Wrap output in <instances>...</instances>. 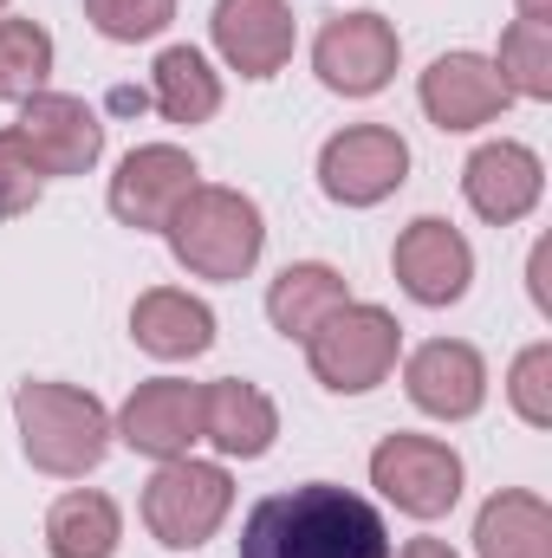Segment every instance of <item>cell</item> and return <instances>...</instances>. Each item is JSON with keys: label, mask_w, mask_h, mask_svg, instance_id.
I'll return each mask as SVG.
<instances>
[{"label": "cell", "mask_w": 552, "mask_h": 558, "mask_svg": "<svg viewBox=\"0 0 552 558\" xmlns=\"http://www.w3.org/2000/svg\"><path fill=\"white\" fill-rule=\"evenodd\" d=\"M416 98H422V111H429L435 131H481V124H494L514 105V92L501 85L494 59H481V52H442L422 72Z\"/></svg>", "instance_id": "13"}, {"label": "cell", "mask_w": 552, "mask_h": 558, "mask_svg": "<svg viewBox=\"0 0 552 558\" xmlns=\"http://www.w3.org/2000/svg\"><path fill=\"white\" fill-rule=\"evenodd\" d=\"M52 72V33L39 20H0V105H26L46 92Z\"/></svg>", "instance_id": "23"}, {"label": "cell", "mask_w": 552, "mask_h": 558, "mask_svg": "<svg viewBox=\"0 0 552 558\" xmlns=\"http://www.w3.org/2000/svg\"><path fill=\"white\" fill-rule=\"evenodd\" d=\"M39 189H46V175H39L33 149L20 143L13 124H7V131H0V221L33 215V208H39Z\"/></svg>", "instance_id": "27"}, {"label": "cell", "mask_w": 552, "mask_h": 558, "mask_svg": "<svg viewBox=\"0 0 552 558\" xmlns=\"http://www.w3.org/2000/svg\"><path fill=\"white\" fill-rule=\"evenodd\" d=\"M397 52H404V39L384 13H338L312 39V72L338 98H377L397 72Z\"/></svg>", "instance_id": "8"}, {"label": "cell", "mask_w": 552, "mask_h": 558, "mask_svg": "<svg viewBox=\"0 0 552 558\" xmlns=\"http://www.w3.org/2000/svg\"><path fill=\"white\" fill-rule=\"evenodd\" d=\"M391 274L416 305H455L468 292V279H475V247H468V234L455 221L416 215L397 234V247H391Z\"/></svg>", "instance_id": "10"}, {"label": "cell", "mask_w": 552, "mask_h": 558, "mask_svg": "<svg viewBox=\"0 0 552 558\" xmlns=\"http://www.w3.org/2000/svg\"><path fill=\"white\" fill-rule=\"evenodd\" d=\"M397 558H455V546H448V539H410Z\"/></svg>", "instance_id": "28"}, {"label": "cell", "mask_w": 552, "mask_h": 558, "mask_svg": "<svg viewBox=\"0 0 552 558\" xmlns=\"http://www.w3.org/2000/svg\"><path fill=\"white\" fill-rule=\"evenodd\" d=\"M124 539V513L98 487H72L46 513V553L52 558H111Z\"/></svg>", "instance_id": "21"}, {"label": "cell", "mask_w": 552, "mask_h": 558, "mask_svg": "<svg viewBox=\"0 0 552 558\" xmlns=\"http://www.w3.org/2000/svg\"><path fill=\"white\" fill-rule=\"evenodd\" d=\"M338 305H351V292H345V274L338 267H325V260H292L286 274L267 286V318H274L279 338H312Z\"/></svg>", "instance_id": "19"}, {"label": "cell", "mask_w": 552, "mask_h": 558, "mask_svg": "<svg viewBox=\"0 0 552 558\" xmlns=\"http://www.w3.org/2000/svg\"><path fill=\"white\" fill-rule=\"evenodd\" d=\"M552 13V0H520V20H547Z\"/></svg>", "instance_id": "29"}, {"label": "cell", "mask_w": 552, "mask_h": 558, "mask_svg": "<svg viewBox=\"0 0 552 558\" xmlns=\"http://www.w3.org/2000/svg\"><path fill=\"white\" fill-rule=\"evenodd\" d=\"M131 338L149 357L182 364V357H202L215 344V312L195 292H182V286H149L131 305Z\"/></svg>", "instance_id": "17"}, {"label": "cell", "mask_w": 552, "mask_h": 558, "mask_svg": "<svg viewBox=\"0 0 552 558\" xmlns=\"http://www.w3.org/2000/svg\"><path fill=\"white\" fill-rule=\"evenodd\" d=\"M228 507H235L228 468L189 461V454H182V461H163V468L149 474V487H143V526H149L156 546H169V553L208 546L215 526L228 520Z\"/></svg>", "instance_id": "5"}, {"label": "cell", "mask_w": 552, "mask_h": 558, "mask_svg": "<svg viewBox=\"0 0 552 558\" xmlns=\"http://www.w3.org/2000/svg\"><path fill=\"white\" fill-rule=\"evenodd\" d=\"M149 105L169 124H208L221 111V72L195 46H163L149 65Z\"/></svg>", "instance_id": "22"}, {"label": "cell", "mask_w": 552, "mask_h": 558, "mask_svg": "<svg viewBox=\"0 0 552 558\" xmlns=\"http://www.w3.org/2000/svg\"><path fill=\"white\" fill-rule=\"evenodd\" d=\"M13 422H20V448L39 474L79 481L111 454V410L79 384L26 377L13 390Z\"/></svg>", "instance_id": "2"}, {"label": "cell", "mask_w": 552, "mask_h": 558, "mask_svg": "<svg viewBox=\"0 0 552 558\" xmlns=\"http://www.w3.org/2000/svg\"><path fill=\"white\" fill-rule=\"evenodd\" d=\"M215 52L241 78H274L292 59V7L286 0H215Z\"/></svg>", "instance_id": "16"}, {"label": "cell", "mask_w": 552, "mask_h": 558, "mask_svg": "<svg viewBox=\"0 0 552 558\" xmlns=\"http://www.w3.org/2000/svg\"><path fill=\"white\" fill-rule=\"evenodd\" d=\"M0 7H7V0H0Z\"/></svg>", "instance_id": "30"}, {"label": "cell", "mask_w": 552, "mask_h": 558, "mask_svg": "<svg viewBox=\"0 0 552 558\" xmlns=\"http://www.w3.org/2000/svg\"><path fill=\"white\" fill-rule=\"evenodd\" d=\"M475 558H552V507L540 494L501 487L475 520Z\"/></svg>", "instance_id": "20"}, {"label": "cell", "mask_w": 552, "mask_h": 558, "mask_svg": "<svg viewBox=\"0 0 552 558\" xmlns=\"http://www.w3.org/2000/svg\"><path fill=\"white\" fill-rule=\"evenodd\" d=\"M404 390H410V403L422 416L468 422L488 403V364L461 338H429V344H416L410 364H404Z\"/></svg>", "instance_id": "15"}, {"label": "cell", "mask_w": 552, "mask_h": 558, "mask_svg": "<svg viewBox=\"0 0 552 558\" xmlns=\"http://www.w3.org/2000/svg\"><path fill=\"white\" fill-rule=\"evenodd\" d=\"M507 403L514 416L533 422V428H552V344H527L507 371Z\"/></svg>", "instance_id": "26"}, {"label": "cell", "mask_w": 552, "mask_h": 558, "mask_svg": "<svg viewBox=\"0 0 552 558\" xmlns=\"http://www.w3.org/2000/svg\"><path fill=\"white\" fill-rule=\"evenodd\" d=\"M111 435L149 454V461H182L195 441H202V384H182V377H149L131 390V403L118 410Z\"/></svg>", "instance_id": "11"}, {"label": "cell", "mask_w": 552, "mask_h": 558, "mask_svg": "<svg viewBox=\"0 0 552 558\" xmlns=\"http://www.w3.org/2000/svg\"><path fill=\"white\" fill-rule=\"evenodd\" d=\"M195 182H202V169H195L189 149H176V143H137L118 162V175H111V215L124 228H137V234H163L169 215L195 195Z\"/></svg>", "instance_id": "9"}, {"label": "cell", "mask_w": 552, "mask_h": 558, "mask_svg": "<svg viewBox=\"0 0 552 558\" xmlns=\"http://www.w3.org/2000/svg\"><path fill=\"white\" fill-rule=\"evenodd\" d=\"M241 558H391V533L364 494L305 481L292 494H267L248 513Z\"/></svg>", "instance_id": "1"}, {"label": "cell", "mask_w": 552, "mask_h": 558, "mask_svg": "<svg viewBox=\"0 0 552 558\" xmlns=\"http://www.w3.org/2000/svg\"><path fill=\"white\" fill-rule=\"evenodd\" d=\"M410 182V143L391 124H351L319 149V189L338 208H377Z\"/></svg>", "instance_id": "7"}, {"label": "cell", "mask_w": 552, "mask_h": 558, "mask_svg": "<svg viewBox=\"0 0 552 558\" xmlns=\"http://www.w3.org/2000/svg\"><path fill=\"white\" fill-rule=\"evenodd\" d=\"M85 20L118 46H137V39H156L176 20V0H85Z\"/></svg>", "instance_id": "25"}, {"label": "cell", "mask_w": 552, "mask_h": 558, "mask_svg": "<svg viewBox=\"0 0 552 558\" xmlns=\"http://www.w3.org/2000/svg\"><path fill=\"white\" fill-rule=\"evenodd\" d=\"M371 487L410 520H442L461 500V454L435 435H384L371 448Z\"/></svg>", "instance_id": "6"}, {"label": "cell", "mask_w": 552, "mask_h": 558, "mask_svg": "<svg viewBox=\"0 0 552 558\" xmlns=\"http://www.w3.org/2000/svg\"><path fill=\"white\" fill-rule=\"evenodd\" d=\"M13 131L33 149L39 175H85L105 156V118L85 98H65V92H33L20 105V124Z\"/></svg>", "instance_id": "12"}, {"label": "cell", "mask_w": 552, "mask_h": 558, "mask_svg": "<svg viewBox=\"0 0 552 558\" xmlns=\"http://www.w3.org/2000/svg\"><path fill=\"white\" fill-rule=\"evenodd\" d=\"M397 344H404V325L384 305L351 299L305 338V364L332 397H364L397 371Z\"/></svg>", "instance_id": "4"}, {"label": "cell", "mask_w": 552, "mask_h": 558, "mask_svg": "<svg viewBox=\"0 0 552 558\" xmlns=\"http://www.w3.org/2000/svg\"><path fill=\"white\" fill-rule=\"evenodd\" d=\"M274 435H279V410L261 384H241V377L202 384V441H215L235 461H261L274 448Z\"/></svg>", "instance_id": "18"}, {"label": "cell", "mask_w": 552, "mask_h": 558, "mask_svg": "<svg viewBox=\"0 0 552 558\" xmlns=\"http://www.w3.org/2000/svg\"><path fill=\"white\" fill-rule=\"evenodd\" d=\"M494 72H501V85L514 98H552V26L547 20H514L501 33Z\"/></svg>", "instance_id": "24"}, {"label": "cell", "mask_w": 552, "mask_h": 558, "mask_svg": "<svg viewBox=\"0 0 552 558\" xmlns=\"http://www.w3.org/2000/svg\"><path fill=\"white\" fill-rule=\"evenodd\" d=\"M169 254L176 267H189L195 279H248L261 247H267V221L261 202L221 182H195V195L169 215Z\"/></svg>", "instance_id": "3"}, {"label": "cell", "mask_w": 552, "mask_h": 558, "mask_svg": "<svg viewBox=\"0 0 552 558\" xmlns=\"http://www.w3.org/2000/svg\"><path fill=\"white\" fill-rule=\"evenodd\" d=\"M461 195H468V208L481 215V221H494V228H514V221H527L533 208H540V195H547V169H540V156L527 149V143H481L468 162H461Z\"/></svg>", "instance_id": "14"}]
</instances>
